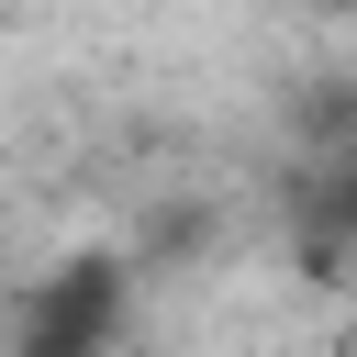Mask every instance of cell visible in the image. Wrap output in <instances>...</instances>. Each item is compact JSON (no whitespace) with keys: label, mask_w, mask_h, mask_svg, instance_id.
<instances>
[{"label":"cell","mask_w":357,"mask_h":357,"mask_svg":"<svg viewBox=\"0 0 357 357\" xmlns=\"http://www.w3.org/2000/svg\"><path fill=\"white\" fill-rule=\"evenodd\" d=\"M123 346V268L78 257L11 301V357H112Z\"/></svg>","instance_id":"cell-1"}]
</instances>
